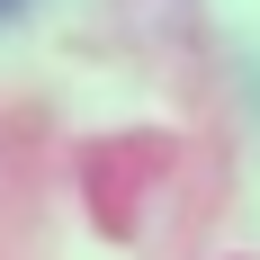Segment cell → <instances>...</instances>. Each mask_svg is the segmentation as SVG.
Wrapping results in <instances>:
<instances>
[{"label":"cell","mask_w":260,"mask_h":260,"mask_svg":"<svg viewBox=\"0 0 260 260\" xmlns=\"http://www.w3.org/2000/svg\"><path fill=\"white\" fill-rule=\"evenodd\" d=\"M0 9H9V0H0Z\"/></svg>","instance_id":"cell-1"}]
</instances>
